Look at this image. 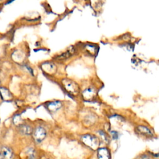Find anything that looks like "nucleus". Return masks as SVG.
Here are the masks:
<instances>
[{"label":"nucleus","mask_w":159,"mask_h":159,"mask_svg":"<svg viewBox=\"0 0 159 159\" xmlns=\"http://www.w3.org/2000/svg\"><path fill=\"white\" fill-rule=\"evenodd\" d=\"M81 142L91 149L95 150L99 149L100 144L99 139L91 134H85L81 138Z\"/></svg>","instance_id":"f257e3e1"},{"label":"nucleus","mask_w":159,"mask_h":159,"mask_svg":"<svg viewBox=\"0 0 159 159\" xmlns=\"http://www.w3.org/2000/svg\"><path fill=\"white\" fill-rule=\"evenodd\" d=\"M62 85L65 90L73 95H76L80 91L78 85L70 79H63Z\"/></svg>","instance_id":"f03ea898"},{"label":"nucleus","mask_w":159,"mask_h":159,"mask_svg":"<svg viewBox=\"0 0 159 159\" xmlns=\"http://www.w3.org/2000/svg\"><path fill=\"white\" fill-rule=\"evenodd\" d=\"M33 138L37 143H40L45 138L46 131L42 127H37L32 132Z\"/></svg>","instance_id":"7ed1b4c3"},{"label":"nucleus","mask_w":159,"mask_h":159,"mask_svg":"<svg viewBox=\"0 0 159 159\" xmlns=\"http://www.w3.org/2000/svg\"><path fill=\"white\" fill-rule=\"evenodd\" d=\"M0 153L6 159H13L14 157V153L13 149L7 145L1 147Z\"/></svg>","instance_id":"20e7f679"},{"label":"nucleus","mask_w":159,"mask_h":159,"mask_svg":"<svg viewBox=\"0 0 159 159\" xmlns=\"http://www.w3.org/2000/svg\"><path fill=\"white\" fill-rule=\"evenodd\" d=\"M96 91L94 88H89L86 89L83 93H82V96L86 101H91L96 96Z\"/></svg>","instance_id":"39448f33"},{"label":"nucleus","mask_w":159,"mask_h":159,"mask_svg":"<svg viewBox=\"0 0 159 159\" xmlns=\"http://www.w3.org/2000/svg\"><path fill=\"white\" fill-rule=\"evenodd\" d=\"M41 67H42V69L43 70L44 72L49 75L54 74L56 71L55 65L51 62L44 63L41 65Z\"/></svg>","instance_id":"423d86ee"},{"label":"nucleus","mask_w":159,"mask_h":159,"mask_svg":"<svg viewBox=\"0 0 159 159\" xmlns=\"http://www.w3.org/2000/svg\"><path fill=\"white\" fill-rule=\"evenodd\" d=\"M0 96L3 101H11L13 99V95L7 88H0Z\"/></svg>","instance_id":"0eeeda50"},{"label":"nucleus","mask_w":159,"mask_h":159,"mask_svg":"<svg viewBox=\"0 0 159 159\" xmlns=\"http://www.w3.org/2000/svg\"><path fill=\"white\" fill-rule=\"evenodd\" d=\"M98 159H111L109 150L107 148H100L98 149Z\"/></svg>","instance_id":"6e6552de"},{"label":"nucleus","mask_w":159,"mask_h":159,"mask_svg":"<svg viewBox=\"0 0 159 159\" xmlns=\"http://www.w3.org/2000/svg\"><path fill=\"white\" fill-rule=\"evenodd\" d=\"M136 130L138 132V133L142 134L143 135H145V136H148V137L153 136V133L152 131L149 128H148L146 126H139L137 127Z\"/></svg>","instance_id":"1a4fd4ad"},{"label":"nucleus","mask_w":159,"mask_h":159,"mask_svg":"<svg viewBox=\"0 0 159 159\" xmlns=\"http://www.w3.org/2000/svg\"><path fill=\"white\" fill-rule=\"evenodd\" d=\"M75 52V49L73 47H71L69 49H68L65 52L63 53L62 54L58 56L57 58L58 60H64V59H67V58H69L70 57H71L73 55Z\"/></svg>","instance_id":"9d476101"},{"label":"nucleus","mask_w":159,"mask_h":159,"mask_svg":"<svg viewBox=\"0 0 159 159\" xmlns=\"http://www.w3.org/2000/svg\"><path fill=\"white\" fill-rule=\"evenodd\" d=\"M61 107L62 103L59 101H53L47 104V108L51 112H55L59 109Z\"/></svg>","instance_id":"9b49d317"},{"label":"nucleus","mask_w":159,"mask_h":159,"mask_svg":"<svg viewBox=\"0 0 159 159\" xmlns=\"http://www.w3.org/2000/svg\"><path fill=\"white\" fill-rule=\"evenodd\" d=\"M19 127L20 132L23 135H31L33 132V130H32V127L28 125L22 124V125L20 126Z\"/></svg>","instance_id":"f8f14e48"},{"label":"nucleus","mask_w":159,"mask_h":159,"mask_svg":"<svg viewBox=\"0 0 159 159\" xmlns=\"http://www.w3.org/2000/svg\"><path fill=\"white\" fill-rule=\"evenodd\" d=\"M13 123L14 124L17 126H20L21 125H22V119L21 118V117L20 115L17 114L16 115L14 118H13Z\"/></svg>","instance_id":"ddd939ff"},{"label":"nucleus","mask_w":159,"mask_h":159,"mask_svg":"<svg viewBox=\"0 0 159 159\" xmlns=\"http://www.w3.org/2000/svg\"><path fill=\"white\" fill-rule=\"evenodd\" d=\"M86 50L89 53V54L91 55H94L96 54V52L97 51V49L96 48L95 46L91 45H87L85 47Z\"/></svg>","instance_id":"4468645a"},{"label":"nucleus","mask_w":159,"mask_h":159,"mask_svg":"<svg viewBox=\"0 0 159 159\" xmlns=\"http://www.w3.org/2000/svg\"><path fill=\"white\" fill-rule=\"evenodd\" d=\"M26 154L28 159H34L36 154H35V150L33 148H29L26 151Z\"/></svg>","instance_id":"2eb2a0df"},{"label":"nucleus","mask_w":159,"mask_h":159,"mask_svg":"<svg viewBox=\"0 0 159 159\" xmlns=\"http://www.w3.org/2000/svg\"><path fill=\"white\" fill-rule=\"evenodd\" d=\"M112 135H113V137L114 139H117V136H118V134H117V133L116 132V131H113L112 132Z\"/></svg>","instance_id":"dca6fc26"},{"label":"nucleus","mask_w":159,"mask_h":159,"mask_svg":"<svg viewBox=\"0 0 159 159\" xmlns=\"http://www.w3.org/2000/svg\"><path fill=\"white\" fill-rule=\"evenodd\" d=\"M141 159H149V156H147V155H144V156L142 157V158Z\"/></svg>","instance_id":"f3484780"},{"label":"nucleus","mask_w":159,"mask_h":159,"mask_svg":"<svg viewBox=\"0 0 159 159\" xmlns=\"http://www.w3.org/2000/svg\"><path fill=\"white\" fill-rule=\"evenodd\" d=\"M0 159H6L1 154V153H0Z\"/></svg>","instance_id":"a211bd4d"}]
</instances>
